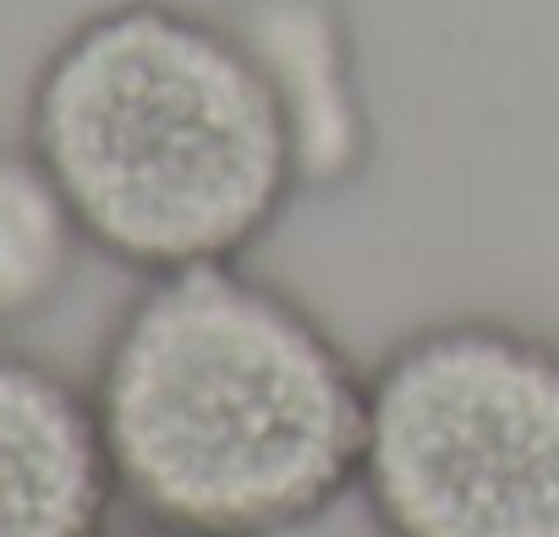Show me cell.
I'll use <instances>...</instances> for the list:
<instances>
[{"instance_id":"1","label":"cell","mask_w":559,"mask_h":537,"mask_svg":"<svg viewBox=\"0 0 559 537\" xmlns=\"http://www.w3.org/2000/svg\"><path fill=\"white\" fill-rule=\"evenodd\" d=\"M88 395L138 521L292 537L357 499L368 368L252 258L138 281Z\"/></svg>"},{"instance_id":"2","label":"cell","mask_w":559,"mask_h":537,"mask_svg":"<svg viewBox=\"0 0 559 537\" xmlns=\"http://www.w3.org/2000/svg\"><path fill=\"white\" fill-rule=\"evenodd\" d=\"M23 143L83 236L138 281L252 258L302 198L286 132L225 12L105 0L28 83Z\"/></svg>"},{"instance_id":"5","label":"cell","mask_w":559,"mask_h":537,"mask_svg":"<svg viewBox=\"0 0 559 537\" xmlns=\"http://www.w3.org/2000/svg\"><path fill=\"white\" fill-rule=\"evenodd\" d=\"M116 466L83 379L0 346V537H110Z\"/></svg>"},{"instance_id":"6","label":"cell","mask_w":559,"mask_h":537,"mask_svg":"<svg viewBox=\"0 0 559 537\" xmlns=\"http://www.w3.org/2000/svg\"><path fill=\"white\" fill-rule=\"evenodd\" d=\"M88 236L28 143H0V330L50 313L78 281Z\"/></svg>"},{"instance_id":"7","label":"cell","mask_w":559,"mask_h":537,"mask_svg":"<svg viewBox=\"0 0 559 537\" xmlns=\"http://www.w3.org/2000/svg\"><path fill=\"white\" fill-rule=\"evenodd\" d=\"M110 537H198V532H176V526H159V521H132V526H116Z\"/></svg>"},{"instance_id":"3","label":"cell","mask_w":559,"mask_h":537,"mask_svg":"<svg viewBox=\"0 0 559 537\" xmlns=\"http://www.w3.org/2000/svg\"><path fill=\"white\" fill-rule=\"evenodd\" d=\"M357 499L379 537H559V335L444 313L390 341Z\"/></svg>"},{"instance_id":"4","label":"cell","mask_w":559,"mask_h":537,"mask_svg":"<svg viewBox=\"0 0 559 537\" xmlns=\"http://www.w3.org/2000/svg\"><path fill=\"white\" fill-rule=\"evenodd\" d=\"M225 23L258 67L302 198L362 187L379 159V116L346 0H230Z\"/></svg>"}]
</instances>
